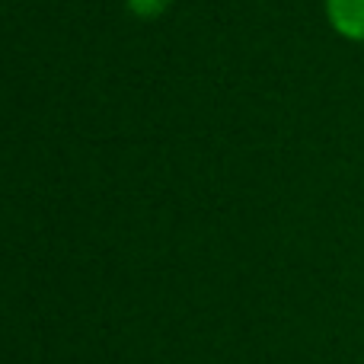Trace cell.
I'll use <instances>...</instances> for the list:
<instances>
[{
    "label": "cell",
    "mask_w": 364,
    "mask_h": 364,
    "mask_svg": "<svg viewBox=\"0 0 364 364\" xmlns=\"http://www.w3.org/2000/svg\"><path fill=\"white\" fill-rule=\"evenodd\" d=\"M326 16L339 36L364 42V0H326Z\"/></svg>",
    "instance_id": "1"
},
{
    "label": "cell",
    "mask_w": 364,
    "mask_h": 364,
    "mask_svg": "<svg viewBox=\"0 0 364 364\" xmlns=\"http://www.w3.org/2000/svg\"><path fill=\"white\" fill-rule=\"evenodd\" d=\"M125 4H128V10H132L134 16L154 19V16H160V13H164L173 0H125Z\"/></svg>",
    "instance_id": "2"
}]
</instances>
